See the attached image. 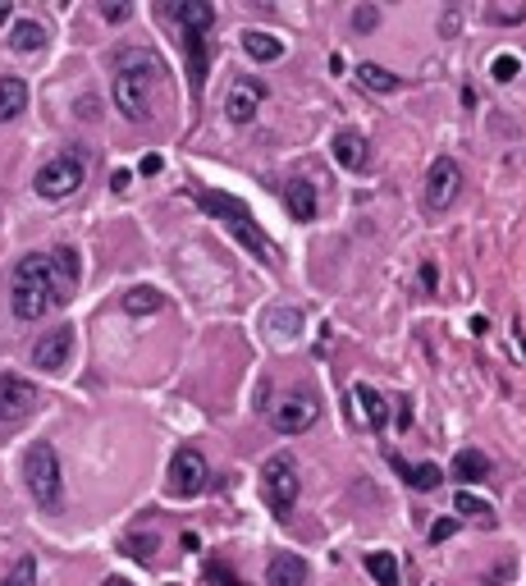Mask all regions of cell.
Wrapping results in <instances>:
<instances>
[{
    "label": "cell",
    "instance_id": "6da1fadb",
    "mask_svg": "<svg viewBox=\"0 0 526 586\" xmlns=\"http://www.w3.org/2000/svg\"><path fill=\"white\" fill-rule=\"evenodd\" d=\"M78 252L74 248H55V252H28L14 266V284H10V307L19 321H37L51 307L69 303L78 289Z\"/></svg>",
    "mask_w": 526,
    "mask_h": 586
},
{
    "label": "cell",
    "instance_id": "7a4b0ae2",
    "mask_svg": "<svg viewBox=\"0 0 526 586\" xmlns=\"http://www.w3.org/2000/svg\"><path fill=\"white\" fill-rule=\"evenodd\" d=\"M165 78L161 55L147 46H129L115 55V106L124 110V120L147 124L151 106H156V87Z\"/></svg>",
    "mask_w": 526,
    "mask_h": 586
},
{
    "label": "cell",
    "instance_id": "3957f363",
    "mask_svg": "<svg viewBox=\"0 0 526 586\" xmlns=\"http://www.w3.org/2000/svg\"><path fill=\"white\" fill-rule=\"evenodd\" d=\"M193 202L206 211V216L220 220V225H225L229 234H234V239L243 243L247 252H252V257L275 261V243L266 239V229L257 225V216H252V211H247L234 193H215V188H193Z\"/></svg>",
    "mask_w": 526,
    "mask_h": 586
},
{
    "label": "cell",
    "instance_id": "277c9868",
    "mask_svg": "<svg viewBox=\"0 0 526 586\" xmlns=\"http://www.w3.org/2000/svg\"><path fill=\"white\" fill-rule=\"evenodd\" d=\"M23 481H28V495L37 500V509H46V513L60 509L65 477H60V458H55V449L46 440L28 445V454H23Z\"/></svg>",
    "mask_w": 526,
    "mask_h": 586
},
{
    "label": "cell",
    "instance_id": "5b68a950",
    "mask_svg": "<svg viewBox=\"0 0 526 586\" xmlns=\"http://www.w3.org/2000/svg\"><path fill=\"white\" fill-rule=\"evenodd\" d=\"M261 490H266V504L270 513H289L293 500L302 490V477H298V463L293 454H270L266 467H261Z\"/></svg>",
    "mask_w": 526,
    "mask_h": 586
},
{
    "label": "cell",
    "instance_id": "8992f818",
    "mask_svg": "<svg viewBox=\"0 0 526 586\" xmlns=\"http://www.w3.org/2000/svg\"><path fill=\"white\" fill-rule=\"evenodd\" d=\"M78 184H83V156L78 152H65V156H55V161H46L42 170H37V179H33L37 197H46V202L74 197Z\"/></svg>",
    "mask_w": 526,
    "mask_h": 586
},
{
    "label": "cell",
    "instance_id": "52a82bcc",
    "mask_svg": "<svg viewBox=\"0 0 526 586\" xmlns=\"http://www.w3.org/2000/svg\"><path fill=\"white\" fill-rule=\"evenodd\" d=\"M206 477H211V467H206L202 449H193V445L174 449V463H170V495H179V500H193V495H202V490H206Z\"/></svg>",
    "mask_w": 526,
    "mask_h": 586
},
{
    "label": "cell",
    "instance_id": "ba28073f",
    "mask_svg": "<svg viewBox=\"0 0 526 586\" xmlns=\"http://www.w3.org/2000/svg\"><path fill=\"white\" fill-rule=\"evenodd\" d=\"M316 417H321V403H316V394H307V390H293L284 403H275V408H270V426H275L280 435L312 431Z\"/></svg>",
    "mask_w": 526,
    "mask_h": 586
},
{
    "label": "cell",
    "instance_id": "9c48e42d",
    "mask_svg": "<svg viewBox=\"0 0 526 586\" xmlns=\"http://www.w3.org/2000/svg\"><path fill=\"white\" fill-rule=\"evenodd\" d=\"M37 408V385L23 376H0V426L28 422Z\"/></svg>",
    "mask_w": 526,
    "mask_h": 586
},
{
    "label": "cell",
    "instance_id": "30bf717a",
    "mask_svg": "<svg viewBox=\"0 0 526 586\" xmlns=\"http://www.w3.org/2000/svg\"><path fill=\"white\" fill-rule=\"evenodd\" d=\"M458 188H462L458 161H453V156H440V161L430 165V174H426V207L430 211H449L453 197H458Z\"/></svg>",
    "mask_w": 526,
    "mask_h": 586
},
{
    "label": "cell",
    "instance_id": "8fae6325",
    "mask_svg": "<svg viewBox=\"0 0 526 586\" xmlns=\"http://www.w3.org/2000/svg\"><path fill=\"white\" fill-rule=\"evenodd\" d=\"M261 106H266V83H257V78H238V83L229 87V97H225L229 124H252Z\"/></svg>",
    "mask_w": 526,
    "mask_h": 586
},
{
    "label": "cell",
    "instance_id": "7c38bea8",
    "mask_svg": "<svg viewBox=\"0 0 526 586\" xmlns=\"http://www.w3.org/2000/svg\"><path fill=\"white\" fill-rule=\"evenodd\" d=\"M69 358H74V330L69 326L46 330L33 344V367H42V371H65Z\"/></svg>",
    "mask_w": 526,
    "mask_h": 586
},
{
    "label": "cell",
    "instance_id": "4fadbf2b",
    "mask_svg": "<svg viewBox=\"0 0 526 586\" xmlns=\"http://www.w3.org/2000/svg\"><path fill=\"white\" fill-rule=\"evenodd\" d=\"M266 586H307V559H302V554H293V550L270 554Z\"/></svg>",
    "mask_w": 526,
    "mask_h": 586
},
{
    "label": "cell",
    "instance_id": "5bb4252c",
    "mask_svg": "<svg viewBox=\"0 0 526 586\" xmlns=\"http://www.w3.org/2000/svg\"><path fill=\"white\" fill-rule=\"evenodd\" d=\"M165 14L179 23L183 33H211V23H215V10L206 0H174V5H165Z\"/></svg>",
    "mask_w": 526,
    "mask_h": 586
},
{
    "label": "cell",
    "instance_id": "9a60e30c",
    "mask_svg": "<svg viewBox=\"0 0 526 586\" xmlns=\"http://www.w3.org/2000/svg\"><path fill=\"white\" fill-rule=\"evenodd\" d=\"M334 161L344 170H366V138L357 129H339L334 133Z\"/></svg>",
    "mask_w": 526,
    "mask_h": 586
},
{
    "label": "cell",
    "instance_id": "2e32d148",
    "mask_svg": "<svg viewBox=\"0 0 526 586\" xmlns=\"http://www.w3.org/2000/svg\"><path fill=\"white\" fill-rule=\"evenodd\" d=\"M284 202H289V216L293 220H316V184H307V179H289L284 184Z\"/></svg>",
    "mask_w": 526,
    "mask_h": 586
},
{
    "label": "cell",
    "instance_id": "e0dca14e",
    "mask_svg": "<svg viewBox=\"0 0 526 586\" xmlns=\"http://www.w3.org/2000/svg\"><path fill=\"white\" fill-rule=\"evenodd\" d=\"M243 51L257 60V65H275L284 55V42L275 33H261V28H252V33H243Z\"/></svg>",
    "mask_w": 526,
    "mask_h": 586
},
{
    "label": "cell",
    "instance_id": "ac0fdd59",
    "mask_svg": "<svg viewBox=\"0 0 526 586\" xmlns=\"http://www.w3.org/2000/svg\"><path fill=\"white\" fill-rule=\"evenodd\" d=\"M453 477H458L462 486L485 481V477H490V458H485L481 449H458V454H453Z\"/></svg>",
    "mask_w": 526,
    "mask_h": 586
},
{
    "label": "cell",
    "instance_id": "d6986e66",
    "mask_svg": "<svg viewBox=\"0 0 526 586\" xmlns=\"http://www.w3.org/2000/svg\"><path fill=\"white\" fill-rule=\"evenodd\" d=\"M23 110H28V83L23 78H0V124H10Z\"/></svg>",
    "mask_w": 526,
    "mask_h": 586
},
{
    "label": "cell",
    "instance_id": "ffe728a7",
    "mask_svg": "<svg viewBox=\"0 0 526 586\" xmlns=\"http://www.w3.org/2000/svg\"><path fill=\"white\" fill-rule=\"evenodd\" d=\"M357 403H362V417H366V426H371V431H385V422H389V403L380 399L376 390H371V385H357Z\"/></svg>",
    "mask_w": 526,
    "mask_h": 586
},
{
    "label": "cell",
    "instance_id": "44dd1931",
    "mask_svg": "<svg viewBox=\"0 0 526 586\" xmlns=\"http://www.w3.org/2000/svg\"><path fill=\"white\" fill-rule=\"evenodd\" d=\"M161 293L151 289V284H133L129 293H124V312L129 316H151V312H161Z\"/></svg>",
    "mask_w": 526,
    "mask_h": 586
},
{
    "label": "cell",
    "instance_id": "7402d4cb",
    "mask_svg": "<svg viewBox=\"0 0 526 586\" xmlns=\"http://www.w3.org/2000/svg\"><path fill=\"white\" fill-rule=\"evenodd\" d=\"M10 46H14V51H42V46H46V28L37 19H19L10 28Z\"/></svg>",
    "mask_w": 526,
    "mask_h": 586
},
{
    "label": "cell",
    "instance_id": "603a6c76",
    "mask_svg": "<svg viewBox=\"0 0 526 586\" xmlns=\"http://www.w3.org/2000/svg\"><path fill=\"white\" fill-rule=\"evenodd\" d=\"M357 83H362L366 92H380V97H385V92H398V83H403V78L366 60V65H357Z\"/></svg>",
    "mask_w": 526,
    "mask_h": 586
},
{
    "label": "cell",
    "instance_id": "cb8c5ba5",
    "mask_svg": "<svg viewBox=\"0 0 526 586\" xmlns=\"http://www.w3.org/2000/svg\"><path fill=\"white\" fill-rule=\"evenodd\" d=\"M366 573L376 577L380 586H398V559L389 550H371L366 554Z\"/></svg>",
    "mask_w": 526,
    "mask_h": 586
},
{
    "label": "cell",
    "instance_id": "d4e9b609",
    "mask_svg": "<svg viewBox=\"0 0 526 586\" xmlns=\"http://www.w3.org/2000/svg\"><path fill=\"white\" fill-rule=\"evenodd\" d=\"M266 330L293 339L302 330V312H298V307H270V312H266Z\"/></svg>",
    "mask_w": 526,
    "mask_h": 586
},
{
    "label": "cell",
    "instance_id": "484cf974",
    "mask_svg": "<svg viewBox=\"0 0 526 586\" xmlns=\"http://www.w3.org/2000/svg\"><path fill=\"white\" fill-rule=\"evenodd\" d=\"M453 509L467 513V518H476V522H494V509H490V504L476 500V495H467V490H458V495H453Z\"/></svg>",
    "mask_w": 526,
    "mask_h": 586
},
{
    "label": "cell",
    "instance_id": "4316f807",
    "mask_svg": "<svg viewBox=\"0 0 526 586\" xmlns=\"http://www.w3.org/2000/svg\"><path fill=\"white\" fill-rule=\"evenodd\" d=\"M0 586H37V564H33V554H23L19 564H14L10 573L0 577Z\"/></svg>",
    "mask_w": 526,
    "mask_h": 586
},
{
    "label": "cell",
    "instance_id": "83f0119b",
    "mask_svg": "<svg viewBox=\"0 0 526 586\" xmlns=\"http://www.w3.org/2000/svg\"><path fill=\"white\" fill-rule=\"evenodd\" d=\"M517 69H522V60L517 55H494V65H490V74H494V83H513L517 78Z\"/></svg>",
    "mask_w": 526,
    "mask_h": 586
},
{
    "label": "cell",
    "instance_id": "f1b7e54d",
    "mask_svg": "<svg viewBox=\"0 0 526 586\" xmlns=\"http://www.w3.org/2000/svg\"><path fill=\"white\" fill-rule=\"evenodd\" d=\"M440 481H444V472L435 463H421L417 472H412V486L417 490H440Z\"/></svg>",
    "mask_w": 526,
    "mask_h": 586
},
{
    "label": "cell",
    "instance_id": "f546056e",
    "mask_svg": "<svg viewBox=\"0 0 526 586\" xmlns=\"http://www.w3.org/2000/svg\"><path fill=\"white\" fill-rule=\"evenodd\" d=\"M353 28H357V33L380 28V10H376V5H357V10H353Z\"/></svg>",
    "mask_w": 526,
    "mask_h": 586
},
{
    "label": "cell",
    "instance_id": "4dcf8cb0",
    "mask_svg": "<svg viewBox=\"0 0 526 586\" xmlns=\"http://www.w3.org/2000/svg\"><path fill=\"white\" fill-rule=\"evenodd\" d=\"M156 536H129V541H124V550L133 554V559H151V550H156Z\"/></svg>",
    "mask_w": 526,
    "mask_h": 586
},
{
    "label": "cell",
    "instance_id": "1f68e13d",
    "mask_svg": "<svg viewBox=\"0 0 526 586\" xmlns=\"http://www.w3.org/2000/svg\"><path fill=\"white\" fill-rule=\"evenodd\" d=\"M526 19V5H513V10H485V23H522Z\"/></svg>",
    "mask_w": 526,
    "mask_h": 586
},
{
    "label": "cell",
    "instance_id": "d6a6232c",
    "mask_svg": "<svg viewBox=\"0 0 526 586\" xmlns=\"http://www.w3.org/2000/svg\"><path fill=\"white\" fill-rule=\"evenodd\" d=\"M206 582H211V586H243L225 564H206Z\"/></svg>",
    "mask_w": 526,
    "mask_h": 586
},
{
    "label": "cell",
    "instance_id": "836d02e7",
    "mask_svg": "<svg viewBox=\"0 0 526 586\" xmlns=\"http://www.w3.org/2000/svg\"><path fill=\"white\" fill-rule=\"evenodd\" d=\"M453 527H458L453 518H440L435 527H430V541H449V536H453Z\"/></svg>",
    "mask_w": 526,
    "mask_h": 586
},
{
    "label": "cell",
    "instance_id": "e575fe53",
    "mask_svg": "<svg viewBox=\"0 0 526 586\" xmlns=\"http://www.w3.org/2000/svg\"><path fill=\"white\" fill-rule=\"evenodd\" d=\"M129 14H133V5H106V19L110 23H124Z\"/></svg>",
    "mask_w": 526,
    "mask_h": 586
},
{
    "label": "cell",
    "instance_id": "d590c367",
    "mask_svg": "<svg viewBox=\"0 0 526 586\" xmlns=\"http://www.w3.org/2000/svg\"><path fill=\"white\" fill-rule=\"evenodd\" d=\"M133 184V174L129 170H115V179H110V188H115V193H124V188Z\"/></svg>",
    "mask_w": 526,
    "mask_h": 586
},
{
    "label": "cell",
    "instance_id": "8d00e7d4",
    "mask_svg": "<svg viewBox=\"0 0 526 586\" xmlns=\"http://www.w3.org/2000/svg\"><path fill=\"white\" fill-rule=\"evenodd\" d=\"M421 289H426V293H435V266H430V261L421 266Z\"/></svg>",
    "mask_w": 526,
    "mask_h": 586
},
{
    "label": "cell",
    "instance_id": "74e56055",
    "mask_svg": "<svg viewBox=\"0 0 526 586\" xmlns=\"http://www.w3.org/2000/svg\"><path fill=\"white\" fill-rule=\"evenodd\" d=\"M142 174H161V156H142Z\"/></svg>",
    "mask_w": 526,
    "mask_h": 586
},
{
    "label": "cell",
    "instance_id": "f35d334b",
    "mask_svg": "<svg viewBox=\"0 0 526 586\" xmlns=\"http://www.w3.org/2000/svg\"><path fill=\"white\" fill-rule=\"evenodd\" d=\"M106 586H133L129 577H106Z\"/></svg>",
    "mask_w": 526,
    "mask_h": 586
},
{
    "label": "cell",
    "instance_id": "ab89813d",
    "mask_svg": "<svg viewBox=\"0 0 526 586\" xmlns=\"http://www.w3.org/2000/svg\"><path fill=\"white\" fill-rule=\"evenodd\" d=\"M10 14H14V10L5 5V0H0V23H10Z\"/></svg>",
    "mask_w": 526,
    "mask_h": 586
}]
</instances>
